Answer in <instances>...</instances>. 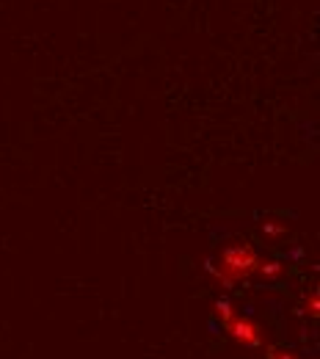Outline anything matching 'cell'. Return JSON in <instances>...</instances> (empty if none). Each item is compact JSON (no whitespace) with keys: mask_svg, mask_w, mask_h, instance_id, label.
<instances>
[{"mask_svg":"<svg viewBox=\"0 0 320 359\" xmlns=\"http://www.w3.org/2000/svg\"><path fill=\"white\" fill-rule=\"evenodd\" d=\"M262 260L254 254L251 246H237V249H226L224 252V260H221V276L224 282H237V279H246L248 274L259 271Z\"/></svg>","mask_w":320,"mask_h":359,"instance_id":"1","label":"cell"},{"mask_svg":"<svg viewBox=\"0 0 320 359\" xmlns=\"http://www.w3.org/2000/svg\"><path fill=\"white\" fill-rule=\"evenodd\" d=\"M226 331H229L240 345H246V348H259V345H262V329H259L254 320H248V318L232 315V318L226 320Z\"/></svg>","mask_w":320,"mask_h":359,"instance_id":"2","label":"cell"},{"mask_svg":"<svg viewBox=\"0 0 320 359\" xmlns=\"http://www.w3.org/2000/svg\"><path fill=\"white\" fill-rule=\"evenodd\" d=\"M215 312H218V318H221L224 323H226V320H229V318L235 315V312H232V304H229L226 298H221V301L215 304Z\"/></svg>","mask_w":320,"mask_h":359,"instance_id":"3","label":"cell"},{"mask_svg":"<svg viewBox=\"0 0 320 359\" xmlns=\"http://www.w3.org/2000/svg\"><path fill=\"white\" fill-rule=\"evenodd\" d=\"M270 359H298V353H292V351H270Z\"/></svg>","mask_w":320,"mask_h":359,"instance_id":"4","label":"cell"}]
</instances>
